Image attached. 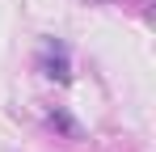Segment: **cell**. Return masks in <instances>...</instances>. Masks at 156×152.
Wrapping results in <instances>:
<instances>
[{"mask_svg":"<svg viewBox=\"0 0 156 152\" xmlns=\"http://www.w3.org/2000/svg\"><path fill=\"white\" fill-rule=\"evenodd\" d=\"M89 4H101V0H89Z\"/></svg>","mask_w":156,"mask_h":152,"instance_id":"3","label":"cell"},{"mask_svg":"<svg viewBox=\"0 0 156 152\" xmlns=\"http://www.w3.org/2000/svg\"><path fill=\"white\" fill-rule=\"evenodd\" d=\"M38 68H42V76H51V80H59V85H68V80H72L68 47H63L59 38H47V42H42V55H38Z\"/></svg>","mask_w":156,"mask_h":152,"instance_id":"1","label":"cell"},{"mask_svg":"<svg viewBox=\"0 0 156 152\" xmlns=\"http://www.w3.org/2000/svg\"><path fill=\"white\" fill-rule=\"evenodd\" d=\"M47 123H51L55 131H63L68 139H80V135H84V131H80V123L72 118V114H63V110H51V114H47Z\"/></svg>","mask_w":156,"mask_h":152,"instance_id":"2","label":"cell"}]
</instances>
